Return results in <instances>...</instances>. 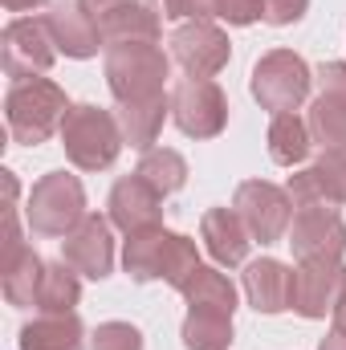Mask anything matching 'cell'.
I'll use <instances>...</instances> for the list:
<instances>
[{"mask_svg":"<svg viewBox=\"0 0 346 350\" xmlns=\"http://www.w3.org/2000/svg\"><path fill=\"white\" fill-rule=\"evenodd\" d=\"M66 114H70L66 90L53 78H25V82H12L4 94V122L12 143L21 147H41L53 135H62Z\"/></svg>","mask_w":346,"mask_h":350,"instance_id":"1","label":"cell"},{"mask_svg":"<svg viewBox=\"0 0 346 350\" xmlns=\"http://www.w3.org/2000/svg\"><path fill=\"white\" fill-rule=\"evenodd\" d=\"M62 147L78 172H106L122 155L127 139L110 110H102L94 102H78V106H70V114L62 122Z\"/></svg>","mask_w":346,"mask_h":350,"instance_id":"2","label":"cell"},{"mask_svg":"<svg viewBox=\"0 0 346 350\" xmlns=\"http://www.w3.org/2000/svg\"><path fill=\"white\" fill-rule=\"evenodd\" d=\"M25 220L37 237H70L86 220V187L70 172L41 175L29 191Z\"/></svg>","mask_w":346,"mask_h":350,"instance_id":"3","label":"cell"},{"mask_svg":"<svg viewBox=\"0 0 346 350\" xmlns=\"http://www.w3.org/2000/svg\"><path fill=\"white\" fill-rule=\"evenodd\" d=\"M106 86L114 102H135V98H155L168 94L172 78V53L159 45H114L106 49Z\"/></svg>","mask_w":346,"mask_h":350,"instance_id":"4","label":"cell"},{"mask_svg":"<svg viewBox=\"0 0 346 350\" xmlns=\"http://www.w3.org/2000/svg\"><path fill=\"white\" fill-rule=\"evenodd\" d=\"M310 86H314V70L293 49H269L253 66V78H249L253 98L261 102V110H269V114L297 110L310 98Z\"/></svg>","mask_w":346,"mask_h":350,"instance_id":"5","label":"cell"},{"mask_svg":"<svg viewBox=\"0 0 346 350\" xmlns=\"http://www.w3.org/2000/svg\"><path fill=\"white\" fill-rule=\"evenodd\" d=\"M232 208H237V216L245 220V228L257 245H277V241H285L297 204L289 200L285 187H277L269 179H245L232 196Z\"/></svg>","mask_w":346,"mask_h":350,"instance_id":"6","label":"cell"},{"mask_svg":"<svg viewBox=\"0 0 346 350\" xmlns=\"http://www.w3.org/2000/svg\"><path fill=\"white\" fill-rule=\"evenodd\" d=\"M172 122L187 139H216L228 126V98L212 78H179L172 86Z\"/></svg>","mask_w":346,"mask_h":350,"instance_id":"7","label":"cell"},{"mask_svg":"<svg viewBox=\"0 0 346 350\" xmlns=\"http://www.w3.org/2000/svg\"><path fill=\"white\" fill-rule=\"evenodd\" d=\"M0 45H4V70H8L12 82L41 78L57 62V45H53V33H49L45 16H16V21H8Z\"/></svg>","mask_w":346,"mask_h":350,"instance_id":"8","label":"cell"},{"mask_svg":"<svg viewBox=\"0 0 346 350\" xmlns=\"http://www.w3.org/2000/svg\"><path fill=\"white\" fill-rule=\"evenodd\" d=\"M172 62L187 78H216L232 62V41L212 21H187L172 33Z\"/></svg>","mask_w":346,"mask_h":350,"instance_id":"9","label":"cell"},{"mask_svg":"<svg viewBox=\"0 0 346 350\" xmlns=\"http://www.w3.org/2000/svg\"><path fill=\"white\" fill-rule=\"evenodd\" d=\"M0 285L8 306L29 310L37 306L41 293V277H45V261L21 241V224H16V204H4V261H0Z\"/></svg>","mask_w":346,"mask_h":350,"instance_id":"10","label":"cell"},{"mask_svg":"<svg viewBox=\"0 0 346 350\" xmlns=\"http://www.w3.org/2000/svg\"><path fill=\"white\" fill-rule=\"evenodd\" d=\"M285 245L297 261H343L346 220L338 216V208H297Z\"/></svg>","mask_w":346,"mask_h":350,"instance_id":"11","label":"cell"},{"mask_svg":"<svg viewBox=\"0 0 346 350\" xmlns=\"http://www.w3.org/2000/svg\"><path fill=\"white\" fill-rule=\"evenodd\" d=\"M285 191L297 208H346V147L322 151L310 167L293 172Z\"/></svg>","mask_w":346,"mask_h":350,"instance_id":"12","label":"cell"},{"mask_svg":"<svg viewBox=\"0 0 346 350\" xmlns=\"http://www.w3.org/2000/svg\"><path fill=\"white\" fill-rule=\"evenodd\" d=\"M346 293V265L343 261H297L293 269V310L310 322L338 310Z\"/></svg>","mask_w":346,"mask_h":350,"instance_id":"13","label":"cell"},{"mask_svg":"<svg viewBox=\"0 0 346 350\" xmlns=\"http://www.w3.org/2000/svg\"><path fill=\"white\" fill-rule=\"evenodd\" d=\"M110 228H114L110 216L86 212V220L70 237H62V261L90 281H106L114 269V232Z\"/></svg>","mask_w":346,"mask_h":350,"instance_id":"14","label":"cell"},{"mask_svg":"<svg viewBox=\"0 0 346 350\" xmlns=\"http://www.w3.org/2000/svg\"><path fill=\"white\" fill-rule=\"evenodd\" d=\"M106 216L118 232H143V228H155L163 224V196L143 179V175H122L110 196H106Z\"/></svg>","mask_w":346,"mask_h":350,"instance_id":"15","label":"cell"},{"mask_svg":"<svg viewBox=\"0 0 346 350\" xmlns=\"http://www.w3.org/2000/svg\"><path fill=\"white\" fill-rule=\"evenodd\" d=\"M45 25H49V33H53L57 53H66V57H74V62H86L98 49H106L98 25L86 16V8H82L78 0H53L49 12H45Z\"/></svg>","mask_w":346,"mask_h":350,"instance_id":"16","label":"cell"},{"mask_svg":"<svg viewBox=\"0 0 346 350\" xmlns=\"http://www.w3.org/2000/svg\"><path fill=\"white\" fill-rule=\"evenodd\" d=\"M245 297L257 314L293 310V269L277 257H261L245 265Z\"/></svg>","mask_w":346,"mask_h":350,"instance_id":"17","label":"cell"},{"mask_svg":"<svg viewBox=\"0 0 346 350\" xmlns=\"http://www.w3.org/2000/svg\"><path fill=\"white\" fill-rule=\"evenodd\" d=\"M200 241H204L212 261L228 265V269L249 261V245H253V237H249L245 220L237 216V208H208L204 220H200Z\"/></svg>","mask_w":346,"mask_h":350,"instance_id":"18","label":"cell"},{"mask_svg":"<svg viewBox=\"0 0 346 350\" xmlns=\"http://www.w3.org/2000/svg\"><path fill=\"white\" fill-rule=\"evenodd\" d=\"M114 118L122 126V139L135 151H151L163 135V122L172 118V94H155V98H135V102H118Z\"/></svg>","mask_w":346,"mask_h":350,"instance_id":"19","label":"cell"},{"mask_svg":"<svg viewBox=\"0 0 346 350\" xmlns=\"http://www.w3.org/2000/svg\"><path fill=\"white\" fill-rule=\"evenodd\" d=\"M98 33H102L106 49H114V45H159L163 41V25L143 0H131V4L114 8L110 16H102Z\"/></svg>","mask_w":346,"mask_h":350,"instance_id":"20","label":"cell"},{"mask_svg":"<svg viewBox=\"0 0 346 350\" xmlns=\"http://www.w3.org/2000/svg\"><path fill=\"white\" fill-rule=\"evenodd\" d=\"M172 228L155 224V228H143V232H131L127 245H122V269L131 281H159L163 277V261H168V249H172Z\"/></svg>","mask_w":346,"mask_h":350,"instance_id":"21","label":"cell"},{"mask_svg":"<svg viewBox=\"0 0 346 350\" xmlns=\"http://www.w3.org/2000/svg\"><path fill=\"white\" fill-rule=\"evenodd\" d=\"M21 350H86V326L78 314H41L21 330Z\"/></svg>","mask_w":346,"mask_h":350,"instance_id":"22","label":"cell"},{"mask_svg":"<svg viewBox=\"0 0 346 350\" xmlns=\"http://www.w3.org/2000/svg\"><path fill=\"white\" fill-rule=\"evenodd\" d=\"M265 139H269V159H273L277 167H297V163H306V159H310V147H314L310 122H306L297 110L273 114Z\"/></svg>","mask_w":346,"mask_h":350,"instance_id":"23","label":"cell"},{"mask_svg":"<svg viewBox=\"0 0 346 350\" xmlns=\"http://www.w3.org/2000/svg\"><path fill=\"white\" fill-rule=\"evenodd\" d=\"M183 301H187V310H216V314L232 318L237 314V285L228 281V273L200 265V273L183 289Z\"/></svg>","mask_w":346,"mask_h":350,"instance_id":"24","label":"cell"},{"mask_svg":"<svg viewBox=\"0 0 346 350\" xmlns=\"http://www.w3.org/2000/svg\"><path fill=\"white\" fill-rule=\"evenodd\" d=\"M78 301H82L78 269H70L66 261L45 265L41 293H37V310H41V314H74V306H78Z\"/></svg>","mask_w":346,"mask_h":350,"instance_id":"25","label":"cell"},{"mask_svg":"<svg viewBox=\"0 0 346 350\" xmlns=\"http://www.w3.org/2000/svg\"><path fill=\"white\" fill-rule=\"evenodd\" d=\"M179 338L187 350H228L232 347V318L216 314V310H187Z\"/></svg>","mask_w":346,"mask_h":350,"instance_id":"26","label":"cell"},{"mask_svg":"<svg viewBox=\"0 0 346 350\" xmlns=\"http://www.w3.org/2000/svg\"><path fill=\"white\" fill-rule=\"evenodd\" d=\"M310 139L322 147V151H343L346 147V102L330 98V94H318L310 102Z\"/></svg>","mask_w":346,"mask_h":350,"instance_id":"27","label":"cell"},{"mask_svg":"<svg viewBox=\"0 0 346 350\" xmlns=\"http://www.w3.org/2000/svg\"><path fill=\"white\" fill-rule=\"evenodd\" d=\"M135 172L143 175L159 196H175L187 183V159L179 151H172V147H151V151H143Z\"/></svg>","mask_w":346,"mask_h":350,"instance_id":"28","label":"cell"},{"mask_svg":"<svg viewBox=\"0 0 346 350\" xmlns=\"http://www.w3.org/2000/svg\"><path fill=\"white\" fill-rule=\"evenodd\" d=\"M200 273V249H196V241L191 237H183V232H175L172 237V249H168V261H163V277L159 281H168L172 289H187V281Z\"/></svg>","mask_w":346,"mask_h":350,"instance_id":"29","label":"cell"},{"mask_svg":"<svg viewBox=\"0 0 346 350\" xmlns=\"http://www.w3.org/2000/svg\"><path fill=\"white\" fill-rule=\"evenodd\" d=\"M191 21L253 25V21H261V0H191Z\"/></svg>","mask_w":346,"mask_h":350,"instance_id":"30","label":"cell"},{"mask_svg":"<svg viewBox=\"0 0 346 350\" xmlns=\"http://www.w3.org/2000/svg\"><path fill=\"white\" fill-rule=\"evenodd\" d=\"M90 350H143V330L131 322H102L90 334Z\"/></svg>","mask_w":346,"mask_h":350,"instance_id":"31","label":"cell"},{"mask_svg":"<svg viewBox=\"0 0 346 350\" xmlns=\"http://www.w3.org/2000/svg\"><path fill=\"white\" fill-rule=\"evenodd\" d=\"M306 12H310V0H261V21L273 29L297 25Z\"/></svg>","mask_w":346,"mask_h":350,"instance_id":"32","label":"cell"},{"mask_svg":"<svg viewBox=\"0 0 346 350\" xmlns=\"http://www.w3.org/2000/svg\"><path fill=\"white\" fill-rule=\"evenodd\" d=\"M314 82L322 86V94L346 102V62H322L318 74H314Z\"/></svg>","mask_w":346,"mask_h":350,"instance_id":"33","label":"cell"},{"mask_svg":"<svg viewBox=\"0 0 346 350\" xmlns=\"http://www.w3.org/2000/svg\"><path fill=\"white\" fill-rule=\"evenodd\" d=\"M159 21H183L191 16V0H143Z\"/></svg>","mask_w":346,"mask_h":350,"instance_id":"34","label":"cell"},{"mask_svg":"<svg viewBox=\"0 0 346 350\" xmlns=\"http://www.w3.org/2000/svg\"><path fill=\"white\" fill-rule=\"evenodd\" d=\"M78 4L86 8V16L94 21V25H98L102 16H110L114 8H122V4H131V0H78Z\"/></svg>","mask_w":346,"mask_h":350,"instance_id":"35","label":"cell"},{"mask_svg":"<svg viewBox=\"0 0 346 350\" xmlns=\"http://www.w3.org/2000/svg\"><path fill=\"white\" fill-rule=\"evenodd\" d=\"M318 350H346V326H334V330L318 342Z\"/></svg>","mask_w":346,"mask_h":350,"instance_id":"36","label":"cell"},{"mask_svg":"<svg viewBox=\"0 0 346 350\" xmlns=\"http://www.w3.org/2000/svg\"><path fill=\"white\" fill-rule=\"evenodd\" d=\"M41 4H49V0H4L8 12H33V8H41Z\"/></svg>","mask_w":346,"mask_h":350,"instance_id":"37","label":"cell"},{"mask_svg":"<svg viewBox=\"0 0 346 350\" xmlns=\"http://www.w3.org/2000/svg\"><path fill=\"white\" fill-rule=\"evenodd\" d=\"M334 326H346V293H343V301H338V310H334Z\"/></svg>","mask_w":346,"mask_h":350,"instance_id":"38","label":"cell"}]
</instances>
